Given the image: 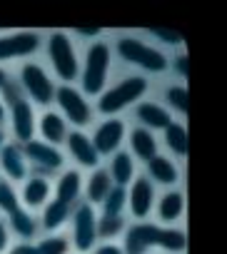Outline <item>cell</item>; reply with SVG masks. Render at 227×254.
Listing matches in <instances>:
<instances>
[{
  "label": "cell",
  "mask_w": 227,
  "mask_h": 254,
  "mask_svg": "<svg viewBox=\"0 0 227 254\" xmlns=\"http://www.w3.org/2000/svg\"><path fill=\"white\" fill-rule=\"evenodd\" d=\"M125 209H128V187H112L107 192V197L100 202V214H107V217H125Z\"/></svg>",
  "instance_id": "cell-30"
},
{
  "label": "cell",
  "mask_w": 227,
  "mask_h": 254,
  "mask_svg": "<svg viewBox=\"0 0 227 254\" xmlns=\"http://www.w3.org/2000/svg\"><path fill=\"white\" fill-rule=\"evenodd\" d=\"M43 48L48 65L60 80V85H73L80 75V58L73 38L63 30H53L48 38H43Z\"/></svg>",
  "instance_id": "cell-6"
},
{
  "label": "cell",
  "mask_w": 227,
  "mask_h": 254,
  "mask_svg": "<svg viewBox=\"0 0 227 254\" xmlns=\"http://www.w3.org/2000/svg\"><path fill=\"white\" fill-rule=\"evenodd\" d=\"M128 142H130V155L140 162H150L160 155V142L157 137L145 130V127H133V130H128Z\"/></svg>",
  "instance_id": "cell-22"
},
{
  "label": "cell",
  "mask_w": 227,
  "mask_h": 254,
  "mask_svg": "<svg viewBox=\"0 0 227 254\" xmlns=\"http://www.w3.org/2000/svg\"><path fill=\"white\" fill-rule=\"evenodd\" d=\"M13 80L18 82L20 92L25 95V100L33 107H48L55 100V80L48 72V67L40 60H25L20 63L18 72L13 75Z\"/></svg>",
  "instance_id": "cell-7"
},
{
  "label": "cell",
  "mask_w": 227,
  "mask_h": 254,
  "mask_svg": "<svg viewBox=\"0 0 227 254\" xmlns=\"http://www.w3.org/2000/svg\"><path fill=\"white\" fill-rule=\"evenodd\" d=\"M170 67L175 70L177 77L187 80V75H190V58H187V53H175V58L170 60Z\"/></svg>",
  "instance_id": "cell-34"
},
{
  "label": "cell",
  "mask_w": 227,
  "mask_h": 254,
  "mask_svg": "<svg viewBox=\"0 0 227 254\" xmlns=\"http://www.w3.org/2000/svg\"><path fill=\"white\" fill-rule=\"evenodd\" d=\"M115 187L112 185V180H110V175H107V167H97V170H92L90 172V177H87V182H85V202L87 204H100L105 197H107V192Z\"/></svg>",
  "instance_id": "cell-26"
},
{
  "label": "cell",
  "mask_w": 227,
  "mask_h": 254,
  "mask_svg": "<svg viewBox=\"0 0 227 254\" xmlns=\"http://www.w3.org/2000/svg\"><path fill=\"white\" fill-rule=\"evenodd\" d=\"M30 175V167H28V160H25V152H23V145L8 140L0 150V177L13 182V185H23Z\"/></svg>",
  "instance_id": "cell-14"
},
{
  "label": "cell",
  "mask_w": 227,
  "mask_h": 254,
  "mask_svg": "<svg viewBox=\"0 0 227 254\" xmlns=\"http://www.w3.org/2000/svg\"><path fill=\"white\" fill-rule=\"evenodd\" d=\"M107 175H110L112 185H118V187H128V185H133V180L138 177L135 157H133L128 150H118L115 155L110 157Z\"/></svg>",
  "instance_id": "cell-25"
},
{
  "label": "cell",
  "mask_w": 227,
  "mask_h": 254,
  "mask_svg": "<svg viewBox=\"0 0 227 254\" xmlns=\"http://www.w3.org/2000/svg\"><path fill=\"white\" fill-rule=\"evenodd\" d=\"M68 122L63 120V115L58 110H45L40 117H38V127H35V135L38 140L53 145V147H60L65 145V137H68Z\"/></svg>",
  "instance_id": "cell-19"
},
{
  "label": "cell",
  "mask_w": 227,
  "mask_h": 254,
  "mask_svg": "<svg viewBox=\"0 0 227 254\" xmlns=\"http://www.w3.org/2000/svg\"><path fill=\"white\" fill-rule=\"evenodd\" d=\"M5 224L10 229V234L15 237V242H35L40 237V224H38V214L20 207L18 212H13L10 217H5Z\"/></svg>",
  "instance_id": "cell-21"
},
{
  "label": "cell",
  "mask_w": 227,
  "mask_h": 254,
  "mask_svg": "<svg viewBox=\"0 0 227 254\" xmlns=\"http://www.w3.org/2000/svg\"><path fill=\"white\" fill-rule=\"evenodd\" d=\"M128 229V219L125 217H107V214H97V239L100 242H118Z\"/></svg>",
  "instance_id": "cell-29"
},
{
  "label": "cell",
  "mask_w": 227,
  "mask_h": 254,
  "mask_svg": "<svg viewBox=\"0 0 227 254\" xmlns=\"http://www.w3.org/2000/svg\"><path fill=\"white\" fill-rule=\"evenodd\" d=\"M8 140H10V137H8V132H5V130H0V150H3V145H5Z\"/></svg>",
  "instance_id": "cell-41"
},
{
  "label": "cell",
  "mask_w": 227,
  "mask_h": 254,
  "mask_svg": "<svg viewBox=\"0 0 227 254\" xmlns=\"http://www.w3.org/2000/svg\"><path fill=\"white\" fill-rule=\"evenodd\" d=\"M165 107L167 110H172V112H177V115H187V110H190V92H187V85L185 82H172V85H167L165 87Z\"/></svg>",
  "instance_id": "cell-31"
},
{
  "label": "cell",
  "mask_w": 227,
  "mask_h": 254,
  "mask_svg": "<svg viewBox=\"0 0 227 254\" xmlns=\"http://www.w3.org/2000/svg\"><path fill=\"white\" fill-rule=\"evenodd\" d=\"M23 152H25V160H28V167H30V175H43V177H50V175H58L65 170V155L60 147H53L43 140H30L23 145Z\"/></svg>",
  "instance_id": "cell-11"
},
{
  "label": "cell",
  "mask_w": 227,
  "mask_h": 254,
  "mask_svg": "<svg viewBox=\"0 0 227 254\" xmlns=\"http://www.w3.org/2000/svg\"><path fill=\"white\" fill-rule=\"evenodd\" d=\"M110 70H112V45L102 38L87 45L85 50V60L77 75L80 82V92L85 97H97L110 80Z\"/></svg>",
  "instance_id": "cell-4"
},
{
  "label": "cell",
  "mask_w": 227,
  "mask_h": 254,
  "mask_svg": "<svg viewBox=\"0 0 227 254\" xmlns=\"http://www.w3.org/2000/svg\"><path fill=\"white\" fill-rule=\"evenodd\" d=\"M150 90V80L145 75H125L118 82L107 85L95 100V107L102 117H118V112L138 105Z\"/></svg>",
  "instance_id": "cell-3"
},
{
  "label": "cell",
  "mask_w": 227,
  "mask_h": 254,
  "mask_svg": "<svg viewBox=\"0 0 227 254\" xmlns=\"http://www.w3.org/2000/svg\"><path fill=\"white\" fill-rule=\"evenodd\" d=\"M43 48V35L35 30H15L0 35V65L5 63H25L35 60Z\"/></svg>",
  "instance_id": "cell-10"
},
{
  "label": "cell",
  "mask_w": 227,
  "mask_h": 254,
  "mask_svg": "<svg viewBox=\"0 0 227 254\" xmlns=\"http://www.w3.org/2000/svg\"><path fill=\"white\" fill-rule=\"evenodd\" d=\"M13 82V75H10V70L5 67V65H0V92H3L8 85Z\"/></svg>",
  "instance_id": "cell-39"
},
{
  "label": "cell",
  "mask_w": 227,
  "mask_h": 254,
  "mask_svg": "<svg viewBox=\"0 0 227 254\" xmlns=\"http://www.w3.org/2000/svg\"><path fill=\"white\" fill-rule=\"evenodd\" d=\"M185 209H187V199L182 190H167L155 199L157 224L162 227H177V222L185 217Z\"/></svg>",
  "instance_id": "cell-17"
},
{
  "label": "cell",
  "mask_w": 227,
  "mask_h": 254,
  "mask_svg": "<svg viewBox=\"0 0 227 254\" xmlns=\"http://www.w3.org/2000/svg\"><path fill=\"white\" fill-rule=\"evenodd\" d=\"M20 209V192L13 182L0 177V217H10L13 212Z\"/></svg>",
  "instance_id": "cell-32"
},
{
  "label": "cell",
  "mask_w": 227,
  "mask_h": 254,
  "mask_svg": "<svg viewBox=\"0 0 227 254\" xmlns=\"http://www.w3.org/2000/svg\"><path fill=\"white\" fill-rule=\"evenodd\" d=\"M115 53L123 63L148 72V75H162L170 70V58L167 53L138 35H118L115 38Z\"/></svg>",
  "instance_id": "cell-2"
},
{
  "label": "cell",
  "mask_w": 227,
  "mask_h": 254,
  "mask_svg": "<svg viewBox=\"0 0 227 254\" xmlns=\"http://www.w3.org/2000/svg\"><path fill=\"white\" fill-rule=\"evenodd\" d=\"M150 254H165V252H150Z\"/></svg>",
  "instance_id": "cell-42"
},
{
  "label": "cell",
  "mask_w": 227,
  "mask_h": 254,
  "mask_svg": "<svg viewBox=\"0 0 227 254\" xmlns=\"http://www.w3.org/2000/svg\"><path fill=\"white\" fill-rule=\"evenodd\" d=\"M82 197V175L80 170H63L58 172L55 177V185H53V199L68 204V207H75Z\"/></svg>",
  "instance_id": "cell-20"
},
{
  "label": "cell",
  "mask_w": 227,
  "mask_h": 254,
  "mask_svg": "<svg viewBox=\"0 0 227 254\" xmlns=\"http://www.w3.org/2000/svg\"><path fill=\"white\" fill-rule=\"evenodd\" d=\"M0 97H3V102L8 107V137L18 145H25V142L35 140L38 115H35V107L20 92L18 82L13 80L3 92H0Z\"/></svg>",
  "instance_id": "cell-5"
},
{
  "label": "cell",
  "mask_w": 227,
  "mask_h": 254,
  "mask_svg": "<svg viewBox=\"0 0 227 254\" xmlns=\"http://www.w3.org/2000/svg\"><path fill=\"white\" fill-rule=\"evenodd\" d=\"M0 130L8 132V107H5L3 97H0Z\"/></svg>",
  "instance_id": "cell-40"
},
{
  "label": "cell",
  "mask_w": 227,
  "mask_h": 254,
  "mask_svg": "<svg viewBox=\"0 0 227 254\" xmlns=\"http://www.w3.org/2000/svg\"><path fill=\"white\" fill-rule=\"evenodd\" d=\"M75 33H77V38L80 40H102V28H75Z\"/></svg>",
  "instance_id": "cell-38"
},
{
  "label": "cell",
  "mask_w": 227,
  "mask_h": 254,
  "mask_svg": "<svg viewBox=\"0 0 227 254\" xmlns=\"http://www.w3.org/2000/svg\"><path fill=\"white\" fill-rule=\"evenodd\" d=\"M35 249H38V254H73V244L65 232L40 234L35 239Z\"/></svg>",
  "instance_id": "cell-28"
},
{
  "label": "cell",
  "mask_w": 227,
  "mask_h": 254,
  "mask_svg": "<svg viewBox=\"0 0 227 254\" xmlns=\"http://www.w3.org/2000/svg\"><path fill=\"white\" fill-rule=\"evenodd\" d=\"M70 214H73V207L58 202V199H50L40 212H38V224H40V234H55L60 232L68 222H70Z\"/></svg>",
  "instance_id": "cell-23"
},
{
  "label": "cell",
  "mask_w": 227,
  "mask_h": 254,
  "mask_svg": "<svg viewBox=\"0 0 227 254\" xmlns=\"http://www.w3.org/2000/svg\"><path fill=\"white\" fill-rule=\"evenodd\" d=\"M5 254H38L35 242H13Z\"/></svg>",
  "instance_id": "cell-36"
},
{
  "label": "cell",
  "mask_w": 227,
  "mask_h": 254,
  "mask_svg": "<svg viewBox=\"0 0 227 254\" xmlns=\"http://www.w3.org/2000/svg\"><path fill=\"white\" fill-rule=\"evenodd\" d=\"M87 254H125L120 242H97Z\"/></svg>",
  "instance_id": "cell-35"
},
{
  "label": "cell",
  "mask_w": 227,
  "mask_h": 254,
  "mask_svg": "<svg viewBox=\"0 0 227 254\" xmlns=\"http://www.w3.org/2000/svg\"><path fill=\"white\" fill-rule=\"evenodd\" d=\"M145 33H148L150 40L160 43L162 48H165V45H170V48H180V45L185 43L182 33H177V30H172V28H148Z\"/></svg>",
  "instance_id": "cell-33"
},
{
  "label": "cell",
  "mask_w": 227,
  "mask_h": 254,
  "mask_svg": "<svg viewBox=\"0 0 227 254\" xmlns=\"http://www.w3.org/2000/svg\"><path fill=\"white\" fill-rule=\"evenodd\" d=\"M70 244L77 254H87L100 239H97V212L87 202H77L70 214Z\"/></svg>",
  "instance_id": "cell-9"
},
{
  "label": "cell",
  "mask_w": 227,
  "mask_h": 254,
  "mask_svg": "<svg viewBox=\"0 0 227 254\" xmlns=\"http://www.w3.org/2000/svg\"><path fill=\"white\" fill-rule=\"evenodd\" d=\"M135 120H138V127H145V130H165L170 122H175L172 112L157 102V100H140L135 105Z\"/></svg>",
  "instance_id": "cell-18"
},
{
  "label": "cell",
  "mask_w": 227,
  "mask_h": 254,
  "mask_svg": "<svg viewBox=\"0 0 227 254\" xmlns=\"http://www.w3.org/2000/svg\"><path fill=\"white\" fill-rule=\"evenodd\" d=\"M145 177H148L152 185H162V187H172V190H175V185L182 180L180 167H177L175 160L167 157V155H157L155 160H150Z\"/></svg>",
  "instance_id": "cell-24"
},
{
  "label": "cell",
  "mask_w": 227,
  "mask_h": 254,
  "mask_svg": "<svg viewBox=\"0 0 227 254\" xmlns=\"http://www.w3.org/2000/svg\"><path fill=\"white\" fill-rule=\"evenodd\" d=\"M53 102L58 105V112L63 115V120L75 125V130H82V127H87L92 122V105L80 92V87H75V85H58Z\"/></svg>",
  "instance_id": "cell-8"
},
{
  "label": "cell",
  "mask_w": 227,
  "mask_h": 254,
  "mask_svg": "<svg viewBox=\"0 0 227 254\" xmlns=\"http://www.w3.org/2000/svg\"><path fill=\"white\" fill-rule=\"evenodd\" d=\"M18 192H20V207H25L35 214L53 199L50 177H43V175H28V180L20 185Z\"/></svg>",
  "instance_id": "cell-16"
},
{
  "label": "cell",
  "mask_w": 227,
  "mask_h": 254,
  "mask_svg": "<svg viewBox=\"0 0 227 254\" xmlns=\"http://www.w3.org/2000/svg\"><path fill=\"white\" fill-rule=\"evenodd\" d=\"M155 185L145 177V175H138L128 190V209L133 214L135 222H148V217L152 214L155 209Z\"/></svg>",
  "instance_id": "cell-13"
},
{
  "label": "cell",
  "mask_w": 227,
  "mask_h": 254,
  "mask_svg": "<svg viewBox=\"0 0 227 254\" xmlns=\"http://www.w3.org/2000/svg\"><path fill=\"white\" fill-rule=\"evenodd\" d=\"M125 254H150L152 249L165 254H185L187 232L182 227H162L157 222H133L120 237Z\"/></svg>",
  "instance_id": "cell-1"
},
{
  "label": "cell",
  "mask_w": 227,
  "mask_h": 254,
  "mask_svg": "<svg viewBox=\"0 0 227 254\" xmlns=\"http://www.w3.org/2000/svg\"><path fill=\"white\" fill-rule=\"evenodd\" d=\"M10 244H13V234H10V229H8L5 219L0 217V254H5Z\"/></svg>",
  "instance_id": "cell-37"
},
{
  "label": "cell",
  "mask_w": 227,
  "mask_h": 254,
  "mask_svg": "<svg viewBox=\"0 0 227 254\" xmlns=\"http://www.w3.org/2000/svg\"><path fill=\"white\" fill-rule=\"evenodd\" d=\"M100 160L102 157H112L120 147L123 142L128 140V122L123 117H105L97 127H95V132L90 135Z\"/></svg>",
  "instance_id": "cell-12"
},
{
  "label": "cell",
  "mask_w": 227,
  "mask_h": 254,
  "mask_svg": "<svg viewBox=\"0 0 227 254\" xmlns=\"http://www.w3.org/2000/svg\"><path fill=\"white\" fill-rule=\"evenodd\" d=\"M162 135H165V147L175 155V157H187V150H190V140H187V127H185V122H180V120H175V122H170L165 130H162Z\"/></svg>",
  "instance_id": "cell-27"
},
{
  "label": "cell",
  "mask_w": 227,
  "mask_h": 254,
  "mask_svg": "<svg viewBox=\"0 0 227 254\" xmlns=\"http://www.w3.org/2000/svg\"><path fill=\"white\" fill-rule=\"evenodd\" d=\"M65 150L70 155V160L82 167V170H97L100 167V155L90 140V135H85L82 130H70L65 137Z\"/></svg>",
  "instance_id": "cell-15"
}]
</instances>
